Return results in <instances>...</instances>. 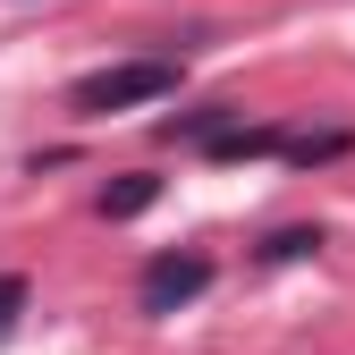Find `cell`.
I'll list each match as a JSON object with an SVG mask.
<instances>
[{"instance_id":"1","label":"cell","mask_w":355,"mask_h":355,"mask_svg":"<svg viewBox=\"0 0 355 355\" xmlns=\"http://www.w3.org/2000/svg\"><path fill=\"white\" fill-rule=\"evenodd\" d=\"M178 94V60H119V68H94L68 85V110L76 119H110V110H136V102H161Z\"/></svg>"},{"instance_id":"2","label":"cell","mask_w":355,"mask_h":355,"mask_svg":"<svg viewBox=\"0 0 355 355\" xmlns=\"http://www.w3.org/2000/svg\"><path fill=\"white\" fill-rule=\"evenodd\" d=\"M203 288H211V254H195V245L178 254V245H169V254H153V262H144L136 304H144V313H178V304H195Z\"/></svg>"},{"instance_id":"3","label":"cell","mask_w":355,"mask_h":355,"mask_svg":"<svg viewBox=\"0 0 355 355\" xmlns=\"http://www.w3.org/2000/svg\"><path fill=\"white\" fill-rule=\"evenodd\" d=\"M153 203H161V178H153V169H127V178H110V187H102L94 211H102V220H144Z\"/></svg>"},{"instance_id":"4","label":"cell","mask_w":355,"mask_h":355,"mask_svg":"<svg viewBox=\"0 0 355 355\" xmlns=\"http://www.w3.org/2000/svg\"><path fill=\"white\" fill-rule=\"evenodd\" d=\"M279 144H288L279 127H245V119H237V127H220V136L203 144V161H271Z\"/></svg>"},{"instance_id":"5","label":"cell","mask_w":355,"mask_h":355,"mask_svg":"<svg viewBox=\"0 0 355 355\" xmlns=\"http://www.w3.org/2000/svg\"><path fill=\"white\" fill-rule=\"evenodd\" d=\"M347 144H355V136H347V127H330V136H288V144H279V153H288V161H296V169H313V161H338V153H347Z\"/></svg>"},{"instance_id":"6","label":"cell","mask_w":355,"mask_h":355,"mask_svg":"<svg viewBox=\"0 0 355 355\" xmlns=\"http://www.w3.org/2000/svg\"><path fill=\"white\" fill-rule=\"evenodd\" d=\"M313 245H322V229H271L262 237V262H304Z\"/></svg>"},{"instance_id":"7","label":"cell","mask_w":355,"mask_h":355,"mask_svg":"<svg viewBox=\"0 0 355 355\" xmlns=\"http://www.w3.org/2000/svg\"><path fill=\"white\" fill-rule=\"evenodd\" d=\"M26 304H34V288H26L17 271H0V338H9V330L26 322Z\"/></svg>"}]
</instances>
